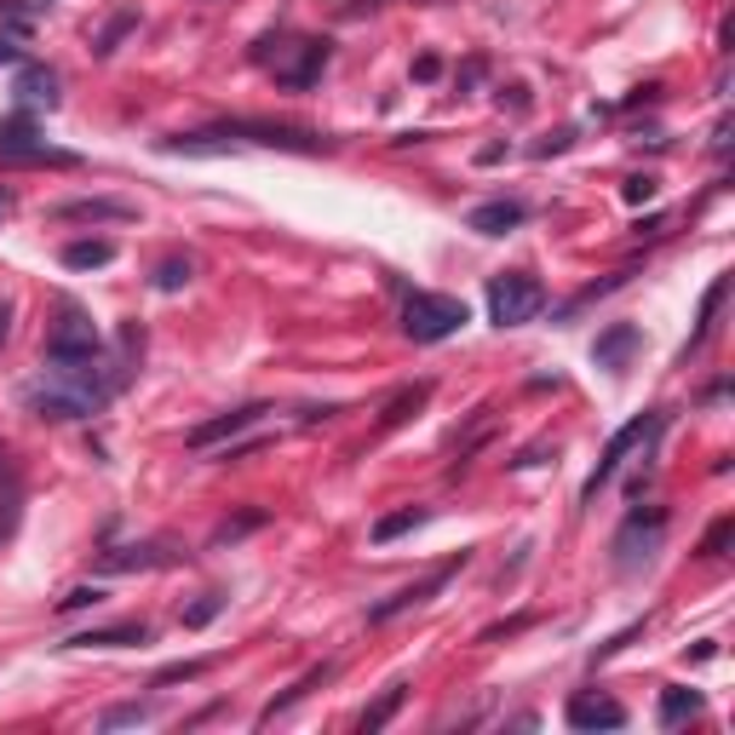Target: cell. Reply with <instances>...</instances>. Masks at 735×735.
<instances>
[{
  "label": "cell",
  "instance_id": "cell-20",
  "mask_svg": "<svg viewBox=\"0 0 735 735\" xmlns=\"http://www.w3.org/2000/svg\"><path fill=\"white\" fill-rule=\"evenodd\" d=\"M425 397H432V379H420V385H408V391H397L391 402H385V414H379V432H397L402 420H414Z\"/></svg>",
  "mask_w": 735,
  "mask_h": 735
},
{
  "label": "cell",
  "instance_id": "cell-23",
  "mask_svg": "<svg viewBox=\"0 0 735 735\" xmlns=\"http://www.w3.org/2000/svg\"><path fill=\"white\" fill-rule=\"evenodd\" d=\"M701 707H707V701L696 696V689H661V724H667V730L701 719Z\"/></svg>",
  "mask_w": 735,
  "mask_h": 735
},
{
  "label": "cell",
  "instance_id": "cell-17",
  "mask_svg": "<svg viewBox=\"0 0 735 735\" xmlns=\"http://www.w3.org/2000/svg\"><path fill=\"white\" fill-rule=\"evenodd\" d=\"M523 213H528L523 201H483V208H472L465 224H472L477 236H506L512 224H523Z\"/></svg>",
  "mask_w": 735,
  "mask_h": 735
},
{
  "label": "cell",
  "instance_id": "cell-1",
  "mask_svg": "<svg viewBox=\"0 0 735 735\" xmlns=\"http://www.w3.org/2000/svg\"><path fill=\"white\" fill-rule=\"evenodd\" d=\"M127 385V368H110L104 357L92 362H52L35 385H24V402L35 420H92L115 402V391Z\"/></svg>",
  "mask_w": 735,
  "mask_h": 735
},
{
  "label": "cell",
  "instance_id": "cell-16",
  "mask_svg": "<svg viewBox=\"0 0 735 735\" xmlns=\"http://www.w3.org/2000/svg\"><path fill=\"white\" fill-rule=\"evenodd\" d=\"M12 92L24 98V104H58V75L47 64H17V80H12Z\"/></svg>",
  "mask_w": 735,
  "mask_h": 735
},
{
  "label": "cell",
  "instance_id": "cell-37",
  "mask_svg": "<svg viewBox=\"0 0 735 735\" xmlns=\"http://www.w3.org/2000/svg\"><path fill=\"white\" fill-rule=\"evenodd\" d=\"M437 75H443L437 58H420V64H414V80H437Z\"/></svg>",
  "mask_w": 735,
  "mask_h": 735
},
{
  "label": "cell",
  "instance_id": "cell-12",
  "mask_svg": "<svg viewBox=\"0 0 735 735\" xmlns=\"http://www.w3.org/2000/svg\"><path fill=\"white\" fill-rule=\"evenodd\" d=\"M271 408L264 402H248V408H231V414H213V420H201V425H190V448H219V443H231V437H241L248 425H259Z\"/></svg>",
  "mask_w": 735,
  "mask_h": 735
},
{
  "label": "cell",
  "instance_id": "cell-40",
  "mask_svg": "<svg viewBox=\"0 0 735 735\" xmlns=\"http://www.w3.org/2000/svg\"><path fill=\"white\" fill-rule=\"evenodd\" d=\"M12 213V190H0V219H7Z\"/></svg>",
  "mask_w": 735,
  "mask_h": 735
},
{
  "label": "cell",
  "instance_id": "cell-36",
  "mask_svg": "<svg viewBox=\"0 0 735 735\" xmlns=\"http://www.w3.org/2000/svg\"><path fill=\"white\" fill-rule=\"evenodd\" d=\"M621 196L632 201V208H638V201H656V178H626Z\"/></svg>",
  "mask_w": 735,
  "mask_h": 735
},
{
  "label": "cell",
  "instance_id": "cell-13",
  "mask_svg": "<svg viewBox=\"0 0 735 735\" xmlns=\"http://www.w3.org/2000/svg\"><path fill=\"white\" fill-rule=\"evenodd\" d=\"M138 208L133 201H115V196H80V201H58L52 219L58 224H127Z\"/></svg>",
  "mask_w": 735,
  "mask_h": 735
},
{
  "label": "cell",
  "instance_id": "cell-41",
  "mask_svg": "<svg viewBox=\"0 0 735 735\" xmlns=\"http://www.w3.org/2000/svg\"><path fill=\"white\" fill-rule=\"evenodd\" d=\"M0 477H7V448H0Z\"/></svg>",
  "mask_w": 735,
  "mask_h": 735
},
{
  "label": "cell",
  "instance_id": "cell-38",
  "mask_svg": "<svg viewBox=\"0 0 735 735\" xmlns=\"http://www.w3.org/2000/svg\"><path fill=\"white\" fill-rule=\"evenodd\" d=\"M12 339V299H0V345Z\"/></svg>",
  "mask_w": 735,
  "mask_h": 735
},
{
  "label": "cell",
  "instance_id": "cell-39",
  "mask_svg": "<svg viewBox=\"0 0 735 735\" xmlns=\"http://www.w3.org/2000/svg\"><path fill=\"white\" fill-rule=\"evenodd\" d=\"M0 64H24V52H17L12 40H0Z\"/></svg>",
  "mask_w": 735,
  "mask_h": 735
},
{
  "label": "cell",
  "instance_id": "cell-32",
  "mask_svg": "<svg viewBox=\"0 0 735 735\" xmlns=\"http://www.w3.org/2000/svg\"><path fill=\"white\" fill-rule=\"evenodd\" d=\"M87 603H104V586H70L64 598H58V615H75V609H87Z\"/></svg>",
  "mask_w": 735,
  "mask_h": 735
},
{
  "label": "cell",
  "instance_id": "cell-24",
  "mask_svg": "<svg viewBox=\"0 0 735 735\" xmlns=\"http://www.w3.org/2000/svg\"><path fill=\"white\" fill-rule=\"evenodd\" d=\"M402 701H408V684H391V689H385V696H379V701H374V707H368L362 719H357V730H362V735L385 730V724H391L397 712H402Z\"/></svg>",
  "mask_w": 735,
  "mask_h": 735
},
{
  "label": "cell",
  "instance_id": "cell-22",
  "mask_svg": "<svg viewBox=\"0 0 735 735\" xmlns=\"http://www.w3.org/2000/svg\"><path fill=\"white\" fill-rule=\"evenodd\" d=\"M724 294H730V276H719V282L707 288V299H701V316H696V334H689L684 357H689V351H701V345L712 339V322H719V304H724Z\"/></svg>",
  "mask_w": 735,
  "mask_h": 735
},
{
  "label": "cell",
  "instance_id": "cell-34",
  "mask_svg": "<svg viewBox=\"0 0 735 735\" xmlns=\"http://www.w3.org/2000/svg\"><path fill=\"white\" fill-rule=\"evenodd\" d=\"M0 24H7V29H17V35H29L35 12L24 7V0H0Z\"/></svg>",
  "mask_w": 735,
  "mask_h": 735
},
{
  "label": "cell",
  "instance_id": "cell-7",
  "mask_svg": "<svg viewBox=\"0 0 735 735\" xmlns=\"http://www.w3.org/2000/svg\"><path fill=\"white\" fill-rule=\"evenodd\" d=\"M460 569H465V551H454V558H448L443 569H432V575H425V581H414V586H402V591H391V598H385V603H374V609H368V621H374V626H385V621H397V615H408V609L432 603V598H437V591H443L448 581H454V575H460Z\"/></svg>",
  "mask_w": 735,
  "mask_h": 735
},
{
  "label": "cell",
  "instance_id": "cell-29",
  "mask_svg": "<svg viewBox=\"0 0 735 735\" xmlns=\"http://www.w3.org/2000/svg\"><path fill=\"white\" fill-rule=\"evenodd\" d=\"M127 29H138V12H133V7L110 17V24H104V35H98V40H92V52H98V58H110V52L121 47V35H127Z\"/></svg>",
  "mask_w": 735,
  "mask_h": 735
},
{
  "label": "cell",
  "instance_id": "cell-9",
  "mask_svg": "<svg viewBox=\"0 0 735 735\" xmlns=\"http://www.w3.org/2000/svg\"><path fill=\"white\" fill-rule=\"evenodd\" d=\"M288 52L294 58H271V70H276V87H294V92H304L311 80L328 70V40H288Z\"/></svg>",
  "mask_w": 735,
  "mask_h": 735
},
{
  "label": "cell",
  "instance_id": "cell-19",
  "mask_svg": "<svg viewBox=\"0 0 735 735\" xmlns=\"http://www.w3.org/2000/svg\"><path fill=\"white\" fill-rule=\"evenodd\" d=\"M334 672H339L334 661H322V667H311V672H304V678H299L294 689H282V696H276V701H264V712H259V724H271V719H276V712H288L294 701H304V696H311V689H316V684H328V678H334Z\"/></svg>",
  "mask_w": 735,
  "mask_h": 735
},
{
  "label": "cell",
  "instance_id": "cell-35",
  "mask_svg": "<svg viewBox=\"0 0 735 735\" xmlns=\"http://www.w3.org/2000/svg\"><path fill=\"white\" fill-rule=\"evenodd\" d=\"M730 535H735V523L730 518H719L707 528V540H701V558H724V546H730Z\"/></svg>",
  "mask_w": 735,
  "mask_h": 735
},
{
  "label": "cell",
  "instance_id": "cell-33",
  "mask_svg": "<svg viewBox=\"0 0 735 735\" xmlns=\"http://www.w3.org/2000/svg\"><path fill=\"white\" fill-rule=\"evenodd\" d=\"M213 661H184V667H161L155 672V689H167V684H184V678H201Z\"/></svg>",
  "mask_w": 735,
  "mask_h": 735
},
{
  "label": "cell",
  "instance_id": "cell-6",
  "mask_svg": "<svg viewBox=\"0 0 735 735\" xmlns=\"http://www.w3.org/2000/svg\"><path fill=\"white\" fill-rule=\"evenodd\" d=\"M104 357V339H98L92 316L87 311H64L47 334V362H92Z\"/></svg>",
  "mask_w": 735,
  "mask_h": 735
},
{
  "label": "cell",
  "instance_id": "cell-27",
  "mask_svg": "<svg viewBox=\"0 0 735 735\" xmlns=\"http://www.w3.org/2000/svg\"><path fill=\"white\" fill-rule=\"evenodd\" d=\"M190 276H196V264H190V259H178V253H173V259H161L155 271H150V282H155L161 294H178Z\"/></svg>",
  "mask_w": 735,
  "mask_h": 735
},
{
  "label": "cell",
  "instance_id": "cell-14",
  "mask_svg": "<svg viewBox=\"0 0 735 735\" xmlns=\"http://www.w3.org/2000/svg\"><path fill=\"white\" fill-rule=\"evenodd\" d=\"M638 345H644L638 322H609V328L591 339V362L609 368V374H626V362H632V351H638Z\"/></svg>",
  "mask_w": 735,
  "mask_h": 735
},
{
  "label": "cell",
  "instance_id": "cell-31",
  "mask_svg": "<svg viewBox=\"0 0 735 735\" xmlns=\"http://www.w3.org/2000/svg\"><path fill=\"white\" fill-rule=\"evenodd\" d=\"M219 609H224V591H201V598H196L190 609H184V626H208V621L219 615Z\"/></svg>",
  "mask_w": 735,
  "mask_h": 735
},
{
  "label": "cell",
  "instance_id": "cell-8",
  "mask_svg": "<svg viewBox=\"0 0 735 735\" xmlns=\"http://www.w3.org/2000/svg\"><path fill=\"white\" fill-rule=\"evenodd\" d=\"M661 535H667V512H661V506H649V512H632V518L621 523V535H615V563H621V569H638V558H649Z\"/></svg>",
  "mask_w": 735,
  "mask_h": 735
},
{
  "label": "cell",
  "instance_id": "cell-30",
  "mask_svg": "<svg viewBox=\"0 0 735 735\" xmlns=\"http://www.w3.org/2000/svg\"><path fill=\"white\" fill-rule=\"evenodd\" d=\"M24 145H35V121L29 115H7V121H0V155L24 150Z\"/></svg>",
  "mask_w": 735,
  "mask_h": 735
},
{
  "label": "cell",
  "instance_id": "cell-3",
  "mask_svg": "<svg viewBox=\"0 0 735 735\" xmlns=\"http://www.w3.org/2000/svg\"><path fill=\"white\" fill-rule=\"evenodd\" d=\"M465 322H472V311L454 294H408L402 299V334L414 345H437L448 334H460Z\"/></svg>",
  "mask_w": 735,
  "mask_h": 735
},
{
  "label": "cell",
  "instance_id": "cell-4",
  "mask_svg": "<svg viewBox=\"0 0 735 735\" xmlns=\"http://www.w3.org/2000/svg\"><path fill=\"white\" fill-rule=\"evenodd\" d=\"M546 311V282L528 276V271H506L488 282V322L495 328H523Z\"/></svg>",
  "mask_w": 735,
  "mask_h": 735
},
{
  "label": "cell",
  "instance_id": "cell-26",
  "mask_svg": "<svg viewBox=\"0 0 735 735\" xmlns=\"http://www.w3.org/2000/svg\"><path fill=\"white\" fill-rule=\"evenodd\" d=\"M264 523H271V512H259V506H253V512H241V518H224V523L213 528L208 546H236L241 535H253V528H264Z\"/></svg>",
  "mask_w": 735,
  "mask_h": 735
},
{
  "label": "cell",
  "instance_id": "cell-18",
  "mask_svg": "<svg viewBox=\"0 0 735 735\" xmlns=\"http://www.w3.org/2000/svg\"><path fill=\"white\" fill-rule=\"evenodd\" d=\"M70 264V271H104V264L115 259V241L110 236H87V241H64V253H58Z\"/></svg>",
  "mask_w": 735,
  "mask_h": 735
},
{
  "label": "cell",
  "instance_id": "cell-10",
  "mask_svg": "<svg viewBox=\"0 0 735 735\" xmlns=\"http://www.w3.org/2000/svg\"><path fill=\"white\" fill-rule=\"evenodd\" d=\"M167 563H178V551L167 540H138V546L98 551V575H138V569H167Z\"/></svg>",
  "mask_w": 735,
  "mask_h": 735
},
{
  "label": "cell",
  "instance_id": "cell-15",
  "mask_svg": "<svg viewBox=\"0 0 735 735\" xmlns=\"http://www.w3.org/2000/svg\"><path fill=\"white\" fill-rule=\"evenodd\" d=\"M121 644H150V626L121 621V626H92V632H75L70 638V649H121Z\"/></svg>",
  "mask_w": 735,
  "mask_h": 735
},
{
  "label": "cell",
  "instance_id": "cell-11",
  "mask_svg": "<svg viewBox=\"0 0 735 735\" xmlns=\"http://www.w3.org/2000/svg\"><path fill=\"white\" fill-rule=\"evenodd\" d=\"M569 730H621L626 724V707L615 696H603V689H575L563 707Z\"/></svg>",
  "mask_w": 735,
  "mask_h": 735
},
{
  "label": "cell",
  "instance_id": "cell-25",
  "mask_svg": "<svg viewBox=\"0 0 735 735\" xmlns=\"http://www.w3.org/2000/svg\"><path fill=\"white\" fill-rule=\"evenodd\" d=\"M155 701H121V707H110V712H98V730H127V724H150L155 719Z\"/></svg>",
  "mask_w": 735,
  "mask_h": 735
},
{
  "label": "cell",
  "instance_id": "cell-21",
  "mask_svg": "<svg viewBox=\"0 0 735 735\" xmlns=\"http://www.w3.org/2000/svg\"><path fill=\"white\" fill-rule=\"evenodd\" d=\"M420 523H432V506H402V512H385L374 523V546H391L397 535H408V528H420Z\"/></svg>",
  "mask_w": 735,
  "mask_h": 735
},
{
  "label": "cell",
  "instance_id": "cell-28",
  "mask_svg": "<svg viewBox=\"0 0 735 735\" xmlns=\"http://www.w3.org/2000/svg\"><path fill=\"white\" fill-rule=\"evenodd\" d=\"M17 523H24V488L7 483V495H0V546L17 535Z\"/></svg>",
  "mask_w": 735,
  "mask_h": 735
},
{
  "label": "cell",
  "instance_id": "cell-5",
  "mask_svg": "<svg viewBox=\"0 0 735 735\" xmlns=\"http://www.w3.org/2000/svg\"><path fill=\"white\" fill-rule=\"evenodd\" d=\"M656 432H661V414H638V420H626V425H621V432H615V437H609V448H603V460H598V472H591V477H586V488H581V500H586V506H591V500H598V488H603L609 477H615V472H621V465H626V454H632V448L656 443Z\"/></svg>",
  "mask_w": 735,
  "mask_h": 735
},
{
  "label": "cell",
  "instance_id": "cell-2",
  "mask_svg": "<svg viewBox=\"0 0 735 735\" xmlns=\"http://www.w3.org/2000/svg\"><path fill=\"white\" fill-rule=\"evenodd\" d=\"M231 138H248V145H264V150H294V155H322L328 150V138L299 133V127H276V121H219V127L167 138V150L173 155H213V150L231 145Z\"/></svg>",
  "mask_w": 735,
  "mask_h": 735
}]
</instances>
